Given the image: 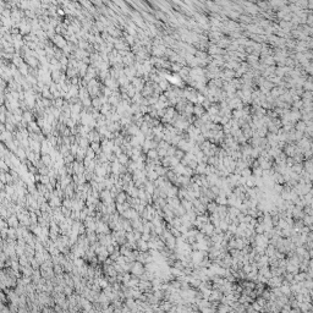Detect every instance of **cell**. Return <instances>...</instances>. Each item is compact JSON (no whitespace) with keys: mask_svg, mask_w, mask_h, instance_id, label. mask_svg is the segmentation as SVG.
Returning a JSON list of instances; mask_svg holds the SVG:
<instances>
[{"mask_svg":"<svg viewBox=\"0 0 313 313\" xmlns=\"http://www.w3.org/2000/svg\"><path fill=\"white\" fill-rule=\"evenodd\" d=\"M140 216H141V214L138 213L136 209H133V208H128L127 211L122 214V218L127 219L130 221H131V220H135V219H138Z\"/></svg>","mask_w":313,"mask_h":313,"instance_id":"obj_4","label":"cell"},{"mask_svg":"<svg viewBox=\"0 0 313 313\" xmlns=\"http://www.w3.org/2000/svg\"><path fill=\"white\" fill-rule=\"evenodd\" d=\"M177 152V147L176 146H170L169 149H168V156H175Z\"/></svg>","mask_w":313,"mask_h":313,"instance_id":"obj_27","label":"cell"},{"mask_svg":"<svg viewBox=\"0 0 313 313\" xmlns=\"http://www.w3.org/2000/svg\"><path fill=\"white\" fill-rule=\"evenodd\" d=\"M306 128H307V124L305 122V121H299L297 124H296V130L299 131V132H306Z\"/></svg>","mask_w":313,"mask_h":313,"instance_id":"obj_25","label":"cell"},{"mask_svg":"<svg viewBox=\"0 0 313 313\" xmlns=\"http://www.w3.org/2000/svg\"><path fill=\"white\" fill-rule=\"evenodd\" d=\"M22 117H23V121L26 122V124H29V122H32V121H36V116L33 114V112L32 110H27V112H25L23 115H22Z\"/></svg>","mask_w":313,"mask_h":313,"instance_id":"obj_13","label":"cell"},{"mask_svg":"<svg viewBox=\"0 0 313 313\" xmlns=\"http://www.w3.org/2000/svg\"><path fill=\"white\" fill-rule=\"evenodd\" d=\"M305 88H306V89H308V91H313V83L311 82V81L305 82Z\"/></svg>","mask_w":313,"mask_h":313,"instance_id":"obj_30","label":"cell"},{"mask_svg":"<svg viewBox=\"0 0 313 313\" xmlns=\"http://www.w3.org/2000/svg\"><path fill=\"white\" fill-rule=\"evenodd\" d=\"M64 294H65L66 296H71V295H73V287L66 285V286L64 287Z\"/></svg>","mask_w":313,"mask_h":313,"instance_id":"obj_29","label":"cell"},{"mask_svg":"<svg viewBox=\"0 0 313 313\" xmlns=\"http://www.w3.org/2000/svg\"><path fill=\"white\" fill-rule=\"evenodd\" d=\"M131 83H132V86L136 88L137 92H142V89L144 88V86H146L147 82L143 80V77H135V78L131 81Z\"/></svg>","mask_w":313,"mask_h":313,"instance_id":"obj_6","label":"cell"},{"mask_svg":"<svg viewBox=\"0 0 313 313\" xmlns=\"http://www.w3.org/2000/svg\"><path fill=\"white\" fill-rule=\"evenodd\" d=\"M88 140H89V142L91 143L102 142V136L99 135V132L94 128V130H92V131L89 132V135H88Z\"/></svg>","mask_w":313,"mask_h":313,"instance_id":"obj_11","label":"cell"},{"mask_svg":"<svg viewBox=\"0 0 313 313\" xmlns=\"http://www.w3.org/2000/svg\"><path fill=\"white\" fill-rule=\"evenodd\" d=\"M130 160H131V158H130L127 154H125V153H122V154H120V156H117V161H119L120 164H122L124 166H127Z\"/></svg>","mask_w":313,"mask_h":313,"instance_id":"obj_19","label":"cell"},{"mask_svg":"<svg viewBox=\"0 0 313 313\" xmlns=\"http://www.w3.org/2000/svg\"><path fill=\"white\" fill-rule=\"evenodd\" d=\"M137 250L140 251V252H149V245H148V242L143 241L142 239L141 240H138L137 241Z\"/></svg>","mask_w":313,"mask_h":313,"instance_id":"obj_14","label":"cell"},{"mask_svg":"<svg viewBox=\"0 0 313 313\" xmlns=\"http://www.w3.org/2000/svg\"><path fill=\"white\" fill-rule=\"evenodd\" d=\"M7 224H9V228H15L17 229L20 225H21V223H20V220H18V218H17V215L16 214H12V215H10L9 218H7Z\"/></svg>","mask_w":313,"mask_h":313,"instance_id":"obj_8","label":"cell"},{"mask_svg":"<svg viewBox=\"0 0 313 313\" xmlns=\"http://www.w3.org/2000/svg\"><path fill=\"white\" fill-rule=\"evenodd\" d=\"M43 312H44V313H50V311H49V310H47V308H45V310H44V311H43Z\"/></svg>","mask_w":313,"mask_h":313,"instance_id":"obj_32","label":"cell"},{"mask_svg":"<svg viewBox=\"0 0 313 313\" xmlns=\"http://www.w3.org/2000/svg\"><path fill=\"white\" fill-rule=\"evenodd\" d=\"M78 149H80V146H78L77 143H73V144H71V148H70V152H71L72 156H76V154H77V152H78Z\"/></svg>","mask_w":313,"mask_h":313,"instance_id":"obj_28","label":"cell"},{"mask_svg":"<svg viewBox=\"0 0 313 313\" xmlns=\"http://www.w3.org/2000/svg\"><path fill=\"white\" fill-rule=\"evenodd\" d=\"M92 107H93L96 110L100 112V109H102V107H103V103H102V99H100L99 97L92 98Z\"/></svg>","mask_w":313,"mask_h":313,"instance_id":"obj_21","label":"cell"},{"mask_svg":"<svg viewBox=\"0 0 313 313\" xmlns=\"http://www.w3.org/2000/svg\"><path fill=\"white\" fill-rule=\"evenodd\" d=\"M214 202H215L218 206H226V204H228V197H226L224 193L220 192V195L215 197Z\"/></svg>","mask_w":313,"mask_h":313,"instance_id":"obj_16","label":"cell"},{"mask_svg":"<svg viewBox=\"0 0 313 313\" xmlns=\"http://www.w3.org/2000/svg\"><path fill=\"white\" fill-rule=\"evenodd\" d=\"M72 168H73V175H82V174H85L86 172L85 164L81 163V161L75 160V161L72 163Z\"/></svg>","mask_w":313,"mask_h":313,"instance_id":"obj_5","label":"cell"},{"mask_svg":"<svg viewBox=\"0 0 313 313\" xmlns=\"http://www.w3.org/2000/svg\"><path fill=\"white\" fill-rule=\"evenodd\" d=\"M166 47L164 45V44H161V45H153V48H152V52H151V54H152V57H165V54H166Z\"/></svg>","mask_w":313,"mask_h":313,"instance_id":"obj_2","label":"cell"},{"mask_svg":"<svg viewBox=\"0 0 313 313\" xmlns=\"http://www.w3.org/2000/svg\"><path fill=\"white\" fill-rule=\"evenodd\" d=\"M52 42H53V44L57 47V49H60V50H62V49L67 45V41H66V38H65L64 36H61V34H57V36L52 39Z\"/></svg>","mask_w":313,"mask_h":313,"instance_id":"obj_3","label":"cell"},{"mask_svg":"<svg viewBox=\"0 0 313 313\" xmlns=\"http://www.w3.org/2000/svg\"><path fill=\"white\" fill-rule=\"evenodd\" d=\"M147 179L149 181H152V182H156V180L159 179V175L156 172V170H149L147 171Z\"/></svg>","mask_w":313,"mask_h":313,"instance_id":"obj_23","label":"cell"},{"mask_svg":"<svg viewBox=\"0 0 313 313\" xmlns=\"http://www.w3.org/2000/svg\"><path fill=\"white\" fill-rule=\"evenodd\" d=\"M86 158H88V159H91V160H94L96 158H97V153L89 147L88 149H87V153H86Z\"/></svg>","mask_w":313,"mask_h":313,"instance_id":"obj_26","label":"cell"},{"mask_svg":"<svg viewBox=\"0 0 313 313\" xmlns=\"http://www.w3.org/2000/svg\"><path fill=\"white\" fill-rule=\"evenodd\" d=\"M308 23H310L311 26H313V16H310V17H308Z\"/></svg>","mask_w":313,"mask_h":313,"instance_id":"obj_31","label":"cell"},{"mask_svg":"<svg viewBox=\"0 0 313 313\" xmlns=\"http://www.w3.org/2000/svg\"><path fill=\"white\" fill-rule=\"evenodd\" d=\"M144 190H146L147 193H149L151 196H153L154 192H156V185H154V182H152V181L148 180V181L146 182V185H144Z\"/></svg>","mask_w":313,"mask_h":313,"instance_id":"obj_17","label":"cell"},{"mask_svg":"<svg viewBox=\"0 0 313 313\" xmlns=\"http://www.w3.org/2000/svg\"><path fill=\"white\" fill-rule=\"evenodd\" d=\"M268 284L274 289H278L283 285V278L281 276H271V279H268Z\"/></svg>","mask_w":313,"mask_h":313,"instance_id":"obj_9","label":"cell"},{"mask_svg":"<svg viewBox=\"0 0 313 313\" xmlns=\"http://www.w3.org/2000/svg\"><path fill=\"white\" fill-rule=\"evenodd\" d=\"M27 130L29 131V133H42V128L39 127V125L37 124V121L29 122Z\"/></svg>","mask_w":313,"mask_h":313,"instance_id":"obj_12","label":"cell"},{"mask_svg":"<svg viewBox=\"0 0 313 313\" xmlns=\"http://www.w3.org/2000/svg\"><path fill=\"white\" fill-rule=\"evenodd\" d=\"M128 199V196L127 193L125 192V191H121L117 196H116V198H115V203H120V204H124V203H126Z\"/></svg>","mask_w":313,"mask_h":313,"instance_id":"obj_15","label":"cell"},{"mask_svg":"<svg viewBox=\"0 0 313 313\" xmlns=\"http://www.w3.org/2000/svg\"><path fill=\"white\" fill-rule=\"evenodd\" d=\"M310 255L313 257V247H312V250H311V252H310Z\"/></svg>","mask_w":313,"mask_h":313,"instance_id":"obj_33","label":"cell"},{"mask_svg":"<svg viewBox=\"0 0 313 313\" xmlns=\"http://www.w3.org/2000/svg\"><path fill=\"white\" fill-rule=\"evenodd\" d=\"M206 113V109L203 108V105L202 104H196L195 105V109H193V114L196 115V117L199 119L202 115Z\"/></svg>","mask_w":313,"mask_h":313,"instance_id":"obj_18","label":"cell"},{"mask_svg":"<svg viewBox=\"0 0 313 313\" xmlns=\"http://www.w3.org/2000/svg\"><path fill=\"white\" fill-rule=\"evenodd\" d=\"M147 159H151V160H156V159H160L159 158V153H158V149H149L147 152Z\"/></svg>","mask_w":313,"mask_h":313,"instance_id":"obj_20","label":"cell"},{"mask_svg":"<svg viewBox=\"0 0 313 313\" xmlns=\"http://www.w3.org/2000/svg\"><path fill=\"white\" fill-rule=\"evenodd\" d=\"M29 148H31V151L32 152H34V153H37V154H42V143L41 142H37V141H33V140H31L29 138Z\"/></svg>","mask_w":313,"mask_h":313,"instance_id":"obj_10","label":"cell"},{"mask_svg":"<svg viewBox=\"0 0 313 313\" xmlns=\"http://www.w3.org/2000/svg\"><path fill=\"white\" fill-rule=\"evenodd\" d=\"M25 62L28 65L31 69H38L39 66H41V62H39V60L37 59V57H25Z\"/></svg>","mask_w":313,"mask_h":313,"instance_id":"obj_7","label":"cell"},{"mask_svg":"<svg viewBox=\"0 0 313 313\" xmlns=\"http://www.w3.org/2000/svg\"><path fill=\"white\" fill-rule=\"evenodd\" d=\"M131 274L133 275V276H136V278H141L143 274H144V271H146V268H144V264L142 263H140V262H132L131 263Z\"/></svg>","mask_w":313,"mask_h":313,"instance_id":"obj_1","label":"cell"},{"mask_svg":"<svg viewBox=\"0 0 313 313\" xmlns=\"http://www.w3.org/2000/svg\"><path fill=\"white\" fill-rule=\"evenodd\" d=\"M310 6H311V7H313V2H311V4H310Z\"/></svg>","mask_w":313,"mask_h":313,"instance_id":"obj_34","label":"cell"},{"mask_svg":"<svg viewBox=\"0 0 313 313\" xmlns=\"http://www.w3.org/2000/svg\"><path fill=\"white\" fill-rule=\"evenodd\" d=\"M91 148L97 153V156L98 154H100L103 151H102V144H100V142H93V143H91Z\"/></svg>","mask_w":313,"mask_h":313,"instance_id":"obj_24","label":"cell"},{"mask_svg":"<svg viewBox=\"0 0 313 313\" xmlns=\"http://www.w3.org/2000/svg\"><path fill=\"white\" fill-rule=\"evenodd\" d=\"M158 85H159V87H160V89L163 91V93H164V92H166V91H169V89L171 88L170 82H169L168 80H161Z\"/></svg>","mask_w":313,"mask_h":313,"instance_id":"obj_22","label":"cell"}]
</instances>
